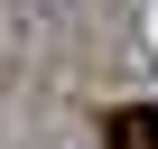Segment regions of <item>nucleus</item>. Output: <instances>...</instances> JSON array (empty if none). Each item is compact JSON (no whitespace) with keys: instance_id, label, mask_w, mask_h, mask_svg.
Wrapping results in <instances>:
<instances>
[{"instance_id":"f257e3e1","label":"nucleus","mask_w":158,"mask_h":149,"mask_svg":"<svg viewBox=\"0 0 158 149\" xmlns=\"http://www.w3.org/2000/svg\"><path fill=\"white\" fill-rule=\"evenodd\" d=\"M112 149H158V112H149V103L112 112Z\"/></svg>"}]
</instances>
